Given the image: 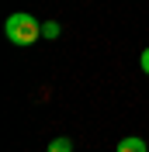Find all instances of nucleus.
Masks as SVG:
<instances>
[{
	"label": "nucleus",
	"instance_id": "1",
	"mask_svg": "<svg viewBox=\"0 0 149 152\" xmlns=\"http://www.w3.org/2000/svg\"><path fill=\"white\" fill-rule=\"evenodd\" d=\"M4 31H7L10 45H35L38 38H42V24H38L31 14H10L7 24H4Z\"/></svg>",
	"mask_w": 149,
	"mask_h": 152
},
{
	"label": "nucleus",
	"instance_id": "2",
	"mask_svg": "<svg viewBox=\"0 0 149 152\" xmlns=\"http://www.w3.org/2000/svg\"><path fill=\"white\" fill-rule=\"evenodd\" d=\"M114 152H149V145L142 142V138H135V135H132V138H121Z\"/></svg>",
	"mask_w": 149,
	"mask_h": 152
},
{
	"label": "nucleus",
	"instance_id": "3",
	"mask_svg": "<svg viewBox=\"0 0 149 152\" xmlns=\"http://www.w3.org/2000/svg\"><path fill=\"white\" fill-rule=\"evenodd\" d=\"M49 152H73V142H69L66 135H59V138H52V145H49Z\"/></svg>",
	"mask_w": 149,
	"mask_h": 152
},
{
	"label": "nucleus",
	"instance_id": "4",
	"mask_svg": "<svg viewBox=\"0 0 149 152\" xmlns=\"http://www.w3.org/2000/svg\"><path fill=\"white\" fill-rule=\"evenodd\" d=\"M42 38H59V21H45L42 24Z\"/></svg>",
	"mask_w": 149,
	"mask_h": 152
},
{
	"label": "nucleus",
	"instance_id": "5",
	"mask_svg": "<svg viewBox=\"0 0 149 152\" xmlns=\"http://www.w3.org/2000/svg\"><path fill=\"white\" fill-rule=\"evenodd\" d=\"M139 66H142V73L149 76V48H146V52H142V56H139Z\"/></svg>",
	"mask_w": 149,
	"mask_h": 152
}]
</instances>
